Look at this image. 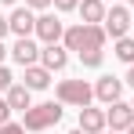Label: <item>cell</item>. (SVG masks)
Segmentation results:
<instances>
[{
  "mask_svg": "<svg viewBox=\"0 0 134 134\" xmlns=\"http://www.w3.org/2000/svg\"><path fill=\"white\" fill-rule=\"evenodd\" d=\"M11 54V47H4V40H0V65H4V58Z\"/></svg>",
  "mask_w": 134,
  "mask_h": 134,
  "instance_id": "cb8c5ba5",
  "label": "cell"
},
{
  "mask_svg": "<svg viewBox=\"0 0 134 134\" xmlns=\"http://www.w3.org/2000/svg\"><path fill=\"white\" fill-rule=\"evenodd\" d=\"M105 127H109L105 109H94V105H83V109H80V131L83 134H102Z\"/></svg>",
  "mask_w": 134,
  "mask_h": 134,
  "instance_id": "8fae6325",
  "label": "cell"
},
{
  "mask_svg": "<svg viewBox=\"0 0 134 134\" xmlns=\"http://www.w3.org/2000/svg\"><path fill=\"white\" fill-rule=\"evenodd\" d=\"M76 11H80V18H83V22L102 25V22H105V11H109V4H105V0H80V7H76Z\"/></svg>",
  "mask_w": 134,
  "mask_h": 134,
  "instance_id": "5bb4252c",
  "label": "cell"
},
{
  "mask_svg": "<svg viewBox=\"0 0 134 134\" xmlns=\"http://www.w3.org/2000/svg\"><path fill=\"white\" fill-rule=\"evenodd\" d=\"M131 105H134V98H131Z\"/></svg>",
  "mask_w": 134,
  "mask_h": 134,
  "instance_id": "4dcf8cb0",
  "label": "cell"
},
{
  "mask_svg": "<svg viewBox=\"0 0 134 134\" xmlns=\"http://www.w3.org/2000/svg\"><path fill=\"white\" fill-rule=\"evenodd\" d=\"M127 7H134V0H127Z\"/></svg>",
  "mask_w": 134,
  "mask_h": 134,
  "instance_id": "83f0119b",
  "label": "cell"
},
{
  "mask_svg": "<svg viewBox=\"0 0 134 134\" xmlns=\"http://www.w3.org/2000/svg\"><path fill=\"white\" fill-rule=\"evenodd\" d=\"M0 4H7V7H18V0H0Z\"/></svg>",
  "mask_w": 134,
  "mask_h": 134,
  "instance_id": "d4e9b609",
  "label": "cell"
},
{
  "mask_svg": "<svg viewBox=\"0 0 134 134\" xmlns=\"http://www.w3.org/2000/svg\"><path fill=\"white\" fill-rule=\"evenodd\" d=\"M51 76H54V72H51V69H44L40 62L22 69V83H25L29 91H47V87H51Z\"/></svg>",
  "mask_w": 134,
  "mask_h": 134,
  "instance_id": "7c38bea8",
  "label": "cell"
},
{
  "mask_svg": "<svg viewBox=\"0 0 134 134\" xmlns=\"http://www.w3.org/2000/svg\"><path fill=\"white\" fill-rule=\"evenodd\" d=\"M25 7H33V11L40 15V11H47V7H54V0H25Z\"/></svg>",
  "mask_w": 134,
  "mask_h": 134,
  "instance_id": "d6986e66",
  "label": "cell"
},
{
  "mask_svg": "<svg viewBox=\"0 0 134 134\" xmlns=\"http://www.w3.org/2000/svg\"><path fill=\"white\" fill-rule=\"evenodd\" d=\"M105 33H109L112 40H120V36H131V29H134V15H131V7L127 4H112L109 11H105Z\"/></svg>",
  "mask_w": 134,
  "mask_h": 134,
  "instance_id": "277c9868",
  "label": "cell"
},
{
  "mask_svg": "<svg viewBox=\"0 0 134 134\" xmlns=\"http://www.w3.org/2000/svg\"><path fill=\"white\" fill-rule=\"evenodd\" d=\"M109 40V33H105V25H91V22H76V25H65V36H62V44L69 51H91V47H105Z\"/></svg>",
  "mask_w": 134,
  "mask_h": 134,
  "instance_id": "6da1fadb",
  "label": "cell"
},
{
  "mask_svg": "<svg viewBox=\"0 0 134 134\" xmlns=\"http://www.w3.org/2000/svg\"><path fill=\"white\" fill-rule=\"evenodd\" d=\"M7 33H11V22H7V18H4V15H0V40H4V36H7Z\"/></svg>",
  "mask_w": 134,
  "mask_h": 134,
  "instance_id": "7402d4cb",
  "label": "cell"
},
{
  "mask_svg": "<svg viewBox=\"0 0 134 134\" xmlns=\"http://www.w3.org/2000/svg\"><path fill=\"white\" fill-rule=\"evenodd\" d=\"M62 116H65V105L54 98V102H40V105H29V109L22 112V127L33 134L40 131H51L54 123H62Z\"/></svg>",
  "mask_w": 134,
  "mask_h": 134,
  "instance_id": "7a4b0ae2",
  "label": "cell"
},
{
  "mask_svg": "<svg viewBox=\"0 0 134 134\" xmlns=\"http://www.w3.org/2000/svg\"><path fill=\"white\" fill-rule=\"evenodd\" d=\"M105 4H112V0H105Z\"/></svg>",
  "mask_w": 134,
  "mask_h": 134,
  "instance_id": "f546056e",
  "label": "cell"
},
{
  "mask_svg": "<svg viewBox=\"0 0 134 134\" xmlns=\"http://www.w3.org/2000/svg\"><path fill=\"white\" fill-rule=\"evenodd\" d=\"M54 98L62 105H72V109H83L94 102V83L87 80H58L54 83Z\"/></svg>",
  "mask_w": 134,
  "mask_h": 134,
  "instance_id": "3957f363",
  "label": "cell"
},
{
  "mask_svg": "<svg viewBox=\"0 0 134 134\" xmlns=\"http://www.w3.org/2000/svg\"><path fill=\"white\" fill-rule=\"evenodd\" d=\"M0 134H25V127H22V123H11V120H7V123L0 127Z\"/></svg>",
  "mask_w": 134,
  "mask_h": 134,
  "instance_id": "44dd1931",
  "label": "cell"
},
{
  "mask_svg": "<svg viewBox=\"0 0 134 134\" xmlns=\"http://www.w3.org/2000/svg\"><path fill=\"white\" fill-rule=\"evenodd\" d=\"M11 105H7V98H0V127H4V123H7V120H11Z\"/></svg>",
  "mask_w": 134,
  "mask_h": 134,
  "instance_id": "ffe728a7",
  "label": "cell"
},
{
  "mask_svg": "<svg viewBox=\"0 0 134 134\" xmlns=\"http://www.w3.org/2000/svg\"><path fill=\"white\" fill-rule=\"evenodd\" d=\"M11 83H15V76H11V69H7V65H0V94H4L7 87H11Z\"/></svg>",
  "mask_w": 134,
  "mask_h": 134,
  "instance_id": "ac0fdd59",
  "label": "cell"
},
{
  "mask_svg": "<svg viewBox=\"0 0 134 134\" xmlns=\"http://www.w3.org/2000/svg\"><path fill=\"white\" fill-rule=\"evenodd\" d=\"M69 134H83V131H80V127H76V131H69Z\"/></svg>",
  "mask_w": 134,
  "mask_h": 134,
  "instance_id": "484cf974",
  "label": "cell"
},
{
  "mask_svg": "<svg viewBox=\"0 0 134 134\" xmlns=\"http://www.w3.org/2000/svg\"><path fill=\"white\" fill-rule=\"evenodd\" d=\"M4 98H7V105L15 112H25L29 105H33V91L25 87V83H11V87L4 91Z\"/></svg>",
  "mask_w": 134,
  "mask_h": 134,
  "instance_id": "4fadbf2b",
  "label": "cell"
},
{
  "mask_svg": "<svg viewBox=\"0 0 134 134\" xmlns=\"http://www.w3.org/2000/svg\"><path fill=\"white\" fill-rule=\"evenodd\" d=\"M127 134H134V127H131V131H127Z\"/></svg>",
  "mask_w": 134,
  "mask_h": 134,
  "instance_id": "f1b7e54d",
  "label": "cell"
},
{
  "mask_svg": "<svg viewBox=\"0 0 134 134\" xmlns=\"http://www.w3.org/2000/svg\"><path fill=\"white\" fill-rule=\"evenodd\" d=\"M102 62H105V47L80 51V65H83V69H102Z\"/></svg>",
  "mask_w": 134,
  "mask_h": 134,
  "instance_id": "2e32d148",
  "label": "cell"
},
{
  "mask_svg": "<svg viewBox=\"0 0 134 134\" xmlns=\"http://www.w3.org/2000/svg\"><path fill=\"white\" fill-rule=\"evenodd\" d=\"M102 134H116V131H109V127H105V131H102Z\"/></svg>",
  "mask_w": 134,
  "mask_h": 134,
  "instance_id": "4316f807",
  "label": "cell"
},
{
  "mask_svg": "<svg viewBox=\"0 0 134 134\" xmlns=\"http://www.w3.org/2000/svg\"><path fill=\"white\" fill-rule=\"evenodd\" d=\"M40 44H62V36H65V25L58 15H51V11H40L36 15V33H33Z\"/></svg>",
  "mask_w": 134,
  "mask_h": 134,
  "instance_id": "5b68a950",
  "label": "cell"
},
{
  "mask_svg": "<svg viewBox=\"0 0 134 134\" xmlns=\"http://www.w3.org/2000/svg\"><path fill=\"white\" fill-rule=\"evenodd\" d=\"M123 83H131V87H134V65H127V76H123Z\"/></svg>",
  "mask_w": 134,
  "mask_h": 134,
  "instance_id": "603a6c76",
  "label": "cell"
},
{
  "mask_svg": "<svg viewBox=\"0 0 134 134\" xmlns=\"http://www.w3.org/2000/svg\"><path fill=\"white\" fill-rule=\"evenodd\" d=\"M7 22H11V33H15V36H33V33H36V11L18 4V7H11Z\"/></svg>",
  "mask_w": 134,
  "mask_h": 134,
  "instance_id": "ba28073f",
  "label": "cell"
},
{
  "mask_svg": "<svg viewBox=\"0 0 134 134\" xmlns=\"http://www.w3.org/2000/svg\"><path fill=\"white\" fill-rule=\"evenodd\" d=\"M40 51H44V44H36L33 36H15V47H11V58L18 62V65H36L40 62Z\"/></svg>",
  "mask_w": 134,
  "mask_h": 134,
  "instance_id": "52a82bcc",
  "label": "cell"
},
{
  "mask_svg": "<svg viewBox=\"0 0 134 134\" xmlns=\"http://www.w3.org/2000/svg\"><path fill=\"white\" fill-rule=\"evenodd\" d=\"M40 65L51 69V72H65V65H69V47L65 44H44V51H40Z\"/></svg>",
  "mask_w": 134,
  "mask_h": 134,
  "instance_id": "30bf717a",
  "label": "cell"
},
{
  "mask_svg": "<svg viewBox=\"0 0 134 134\" xmlns=\"http://www.w3.org/2000/svg\"><path fill=\"white\" fill-rule=\"evenodd\" d=\"M112 54H116L123 65H134V36H120V40H112Z\"/></svg>",
  "mask_w": 134,
  "mask_h": 134,
  "instance_id": "9a60e30c",
  "label": "cell"
},
{
  "mask_svg": "<svg viewBox=\"0 0 134 134\" xmlns=\"http://www.w3.org/2000/svg\"><path fill=\"white\" fill-rule=\"evenodd\" d=\"M80 7V0H54V11L58 15H69V11H76Z\"/></svg>",
  "mask_w": 134,
  "mask_h": 134,
  "instance_id": "e0dca14e",
  "label": "cell"
},
{
  "mask_svg": "<svg viewBox=\"0 0 134 134\" xmlns=\"http://www.w3.org/2000/svg\"><path fill=\"white\" fill-rule=\"evenodd\" d=\"M94 98H98L102 105L120 102V98H123V80H120V76H98V80H94Z\"/></svg>",
  "mask_w": 134,
  "mask_h": 134,
  "instance_id": "9c48e42d",
  "label": "cell"
},
{
  "mask_svg": "<svg viewBox=\"0 0 134 134\" xmlns=\"http://www.w3.org/2000/svg\"><path fill=\"white\" fill-rule=\"evenodd\" d=\"M105 120H109V131H116V134H127L134 127V105L131 102H112V105H105Z\"/></svg>",
  "mask_w": 134,
  "mask_h": 134,
  "instance_id": "8992f818",
  "label": "cell"
}]
</instances>
